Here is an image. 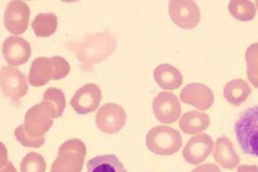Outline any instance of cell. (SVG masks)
<instances>
[{
    "label": "cell",
    "instance_id": "cell-29",
    "mask_svg": "<svg viewBox=\"0 0 258 172\" xmlns=\"http://www.w3.org/2000/svg\"><path fill=\"white\" fill-rule=\"evenodd\" d=\"M2 172H16V170L11 162H7L2 165Z\"/></svg>",
    "mask_w": 258,
    "mask_h": 172
},
{
    "label": "cell",
    "instance_id": "cell-4",
    "mask_svg": "<svg viewBox=\"0 0 258 172\" xmlns=\"http://www.w3.org/2000/svg\"><path fill=\"white\" fill-rule=\"evenodd\" d=\"M56 117V110L54 104L49 101H41L31 107L24 116V131L33 139L44 138L49 129L53 127Z\"/></svg>",
    "mask_w": 258,
    "mask_h": 172
},
{
    "label": "cell",
    "instance_id": "cell-24",
    "mask_svg": "<svg viewBox=\"0 0 258 172\" xmlns=\"http://www.w3.org/2000/svg\"><path fill=\"white\" fill-rule=\"evenodd\" d=\"M21 172H45L46 162L44 157L37 153H29L21 162Z\"/></svg>",
    "mask_w": 258,
    "mask_h": 172
},
{
    "label": "cell",
    "instance_id": "cell-9",
    "mask_svg": "<svg viewBox=\"0 0 258 172\" xmlns=\"http://www.w3.org/2000/svg\"><path fill=\"white\" fill-rule=\"evenodd\" d=\"M30 7L21 0L11 2L4 12V26L11 35H22L26 32L30 20Z\"/></svg>",
    "mask_w": 258,
    "mask_h": 172
},
{
    "label": "cell",
    "instance_id": "cell-5",
    "mask_svg": "<svg viewBox=\"0 0 258 172\" xmlns=\"http://www.w3.org/2000/svg\"><path fill=\"white\" fill-rule=\"evenodd\" d=\"M182 139L176 129L159 125L151 129L146 136V146L152 153L161 156H171L181 148Z\"/></svg>",
    "mask_w": 258,
    "mask_h": 172
},
{
    "label": "cell",
    "instance_id": "cell-7",
    "mask_svg": "<svg viewBox=\"0 0 258 172\" xmlns=\"http://www.w3.org/2000/svg\"><path fill=\"white\" fill-rule=\"evenodd\" d=\"M169 15L177 27L192 30L201 20V11L192 0H172L169 3Z\"/></svg>",
    "mask_w": 258,
    "mask_h": 172
},
{
    "label": "cell",
    "instance_id": "cell-26",
    "mask_svg": "<svg viewBox=\"0 0 258 172\" xmlns=\"http://www.w3.org/2000/svg\"><path fill=\"white\" fill-rule=\"evenodd\" d=\"M15 138L16 140H18L21 145L23 147H30V148H39L44 145L45 142V137L44 138H39V139H33L30 136H28L24 131V128L23 125H20L15 129Z\"/></svg>",
    "mask_w": 258,
    "mask_h": 172
},
{
    "label": "cell",
    "instance_id": "cell-28",
    "mask_svg": "<svg viewBox=\"0 0 258 172\" xmlns=\"http://www.w3.org/2000/svg\"><path fill=\"white\" fill-rule=\"evenodd\" d=\"M236 172H258V165H247V164H242L238 167Z\"/></svg>",
    "mask_w": 258,
    "mask_h": 172
},
{
    "label": "cell",
    "instance_id": "cell-17",
    "mask_svg": "<svg viewBox=\"0 0 258 172\" xmlns=\"http://www.w3.org/2000/svg\"><path fill=\"white\" fill-rule=\"evenodd\" d=\"M154 79H155L157 85L168 91L179 89L181 86L182 81H184L180 71L176 67L168 64L156 67L154 70Z\"/></svg>",
    "mask_w": 258,
    "mask_h": 172
},
{
    "label": "cell",
    "instance_id": "cell-23",
    "mask_svg": "<svg viewBox=\"0 0 258 172\" xmlns=\"http://www.w3.org/2000/svg\"><path fill=\"white\" fill-rule=\"evenodd\" d=\"M247 76L252 86L258 87V43L251 44L245 51Z\"/></svg>",
    "mask_w": 258,
    "mask_h": 172
},
{
    "label": "cell",
    "instance_id": "cell-13",
    "mask_svg": "<svg viewBox=\"0 0 258 172\" xmlns=\"http://www.w3.org/2000/svg\"><path fill=\"white\" fill-rule=\"evenodd\" d=\"M214 148L215 142L212 141L209 134H198V136L190 138L186 144L184 150H182V157L189 164L197 165L205 162L210 156Z\"/></svg>",
    "mask_w": 258,
    "mask_h": 172
},
{
    "label": "cell",
    "instance_id": "cell-14",
    "mask_svg": "<svg viewBox=\"0 0 258 172\" xmlns=\"http://www.w3.org/2000/svg\"><path fill=\"white\" fill-rule=\"evenodd\" d=\"M180 100L200 110H208L215 102V94L210 87L201 83H190L180 92Z\"/></svg>",
    "mask_w": 258,
    "mask_h": 172
},
{
    "label": "cell",
    "instance_id": "cell-22",
    "mask_svg": "<svg viewBox=\"0 0 258 172\" xmlns=\"http://www.w3.org/2000/svg\"><path fill=\"white\" fill-rule=\"evenodd\" d=\"M256 10L255 3L249 0H232L228 3V12L231 16L242 22H248L255 19Z\"/></svg>",
    "mask_w": 258,
    "mask_h": 172
},
{
    "label": "cell",
    "instance_id": "cell-1",
    "mask_svg": "<svg viewBox=\"0 0 258 172\" xmlns=\"http://www.w3.org/2000/svg\"><path fill=\"white\" fill-rule=\"evenodd\" d=\"M117 40L109 31L87 33L80 40H72L67 48L75 53L80 61L81 69L92 71L97 65L107 60L115 52Z\"/></svg>",
    "mask_w": 258,
    "mask_h": 172
},
{
    "label": "cell",
    "instance_id": "cell-25",
    "mask_svg": "<svg viewBox=\"0 0 258 172\" xmlns=\"http://www.w3.org/2000/svg\"><path fill=\"white\" fill-rule=\"evenodd\" d=\"M44 101H49L54 104L56 110V117L62 116L66 108V96L60 89H56V87H49L46 91H45L44 96H43Z\"/></svg>",
    "mask_w": 258,
    "mask_h": 172
},
{
    "label": "cell",
    "instance_id": "cell-8",
    "mask_svg": "<svg viewBox=\"0 0 258 172\" xmlns=\"http://www.w3.org/2000/svg\"><path fill=\"white\" fill-rule=\"evenodd\" d=\"M126 123V112L117 103H106L95 115V124L100 131L106 134L119 132Z\"/></svg>",
    "mask_w": 258,
    "mask_h": 172
},
{
    "label": "cell",
    "instance_id": "cell-15",
    "mask_svg": "<svg viewBox=\"0 0 258 172\" xmlns=\"http://www.w3.org/2000/svg\"><path fill=\"white\" fill-rule=\"evenodd\" d=\"M3 55L11 67L24 65L31 56V46L22 37L11 36L3 44Z\"/></svg>",
    "mask_w": 258,
    "mask_h": 172
},
{
    "label": "cell",
    "instance_id": "cell-21",
    "mask_svg": "<svg viewBox=\"0 0 258 172\" xmlns=\"http://www.w3.org/2000/svg\"><path fill=\"white\" fill-rule=\"evenodd\" d=\"M32 30L37 37L47 38L55 33L57 29V16L53 13L38 14L31 23Z\"/></svg>",
    "mask_w": 258,
    "mask_h": 172
},
{
    "label": "cell",
    "instance_id": "cell-6",
    "mask_svg": "<svg viewBox=\"0 0 258 172\" xmlns=\"http://www.w3.org/2000/svg\"><path fill=\"white\" fill-rule=\"evenodd\" d=\"M86 156V146L80 139L67 140L60 146L51 172H82Z\"/></svg>",
    "mask_w": 258,
    "mask_h": 172
},
{
    "label": "cell",
    "instance_id": "cell-18",
    "mask_svg": "<svg viewBox=\"0 0 258 172\" xmlns=\"http://www.w3.org/2000/svg\"><path fill=\"white\" fill-rule=\"evenodd\" d=\"M210 125V117L203 111L192 110L186 112L179 121V127L181 131L186 134H192V136H198L203 131L209 128Z\"/></svg>",
    "mask_w": 258,
    "mask_h": 172
},
{
    "label": "cell",
    "instance_id": "cell-3",
    "mask_svg": "<svg viewBox=\"0 0 258 172\" xmlns=\"http://www.w3.org/2000/svg\"><path fill=\"white\" fill-rule=\"evenodd\" d=\"M68 75V64L62 56L36 58L29 71V84L35 87L46 85L49 81H59Z\"/></svg>",
    "mask_w": 258,
    "mask_h": 172
},
{
    "label": "cell",
    "instance_id": "cell-19",
    "mask_svg": "<svg viewBox=\"0 0 258 172\" xmlns=\"http://www.w3.org/2000/svg\"><path fill=\"white\" fill-rule=\"evenodd\" d=\"M251 87L243 79H233L224 87V98L233 106H241L251 94Z\"/></svg>",
    "mask_w": 258,
    "mask_h": 172
},
{
    "label": "cell",
    "instance_id": "cell-27",
    "mask_svg": "<svg viewBox=\"0 0 258 172\" xmlns=\"http://www.w3.org/2000/svg\"><path fill=\"white\" fill-rule=\"evenodd\" d=\"M192 172H222L219 167L216 164H212V163H206V164L199 165L195 167Z\"/></svg>",
    "mask_w": 258,
    "mask_h": 172
},
{
    "label": "cell",
    "instance_id": "cell-2",
    "mask_svg": "<svg viewBox=\"0 0 258 172\" xmlns=\"http://www.w3.org/2000/svg\"><path fill=\"white\" fill-rule=\"evenodd\" d=\"M234 133L242 153L258 157V104L241 112L235 122Z\"/></svg>",
    "mask_w": 258,
    "mask_h": 172
},
{
    "label": "cell",
    "instance_id": "cell-20",
    "mask_svg": "<svg viewBox=\"0 0 258 172\" xmlns=\"http://www.w3.org/2000/svg\"><path fill=\"white\" fill-rule=\"evenodd\" d=\"M86 172H127L123 163L114 154L100 155L86 163Z\"/></svg>",
    "mask_w": 258,
    "mask_h": 172
},
{
    "label": "cell",
    "instance_id": "cell-16",
    "mask_svg": "<svg viewBox=\"0 0 258 172\" xmlns=\"http://www.w3.org/2000/svg\"><path fill=\"white\" fill-rule=\"evenodd\" d=\"M215 161L224 169H235L240 163L239 154L235 152L234 145L227 137H220L215 142L214 148Z\"/></svg>",
    "mask_w": 258,
    "mask_h": 172
},
{
    "label": "cell",
    "instance_id": "cell-11",
    "mask_svg": "<svg viewBox=\"0 0 258 172\" xmlns=\"http://www.w3.org/2000/svg\"><path fill=\"white\" fill-rule=\"evenodd\" d=\"M153 111L157 121L163 124H172L181 115V106L176 95L171 92H161L154 99Z\"/></svg>",
    "mask_w": 258,
    "mask_h": 172
},
{
    "label": "cell",
    "instance_id": "cell-12",
    "mask_svg": "<svg viewBox=\"0 0 258 172\" xmlns=\"http://www.w3.org/2000/svg\"><path fill=\"white\" fill-rule=\"evenodd\" d=\"M101 98L102 93L99 86L93 83H90L77 90L73 96L72 101H70V104L77 114L86 115L97 110Z\"/></svg>",
    "mask_w": 258,
    "mask_h": 172
},
{
    "label": "cell",
    "instance_id": "cell-10",
    "mask_svg": "<svg viewBox=\"0 0 258 172\" xmlns=\"http://www.w3.org/2000/svg\"><path fill=\"white\" fill-rule=\"evenodd\" d=\"M0 84L4 95L12 101H18L28 93V81L20 70L13 67H3L0 71Z\"/></svg>",
    "mask_w": 258,
    "mask_h": 172
},
{
    "label": "cell",
    "instance_id": "cell-30",
    "mask_svg": "<svg viewBox=\"0 0 258 172\" xmlns=\"http://www.w3.org/2000/svg\"><path fill=\"white\" fill-rule=\"evenodd\" d=\"M255 4H256V8H257V10H258V0H257V2H256Z\"/></svg>",
    "mask_w": 258,
    "mask_h": 172
}]
</instances>
